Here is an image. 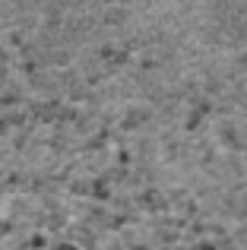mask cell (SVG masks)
Listing matches in <instances>:
<instances>
[{
  "instance_id": "cell-1",
  "label": "cell",
  "mask_w": 247,
  "mask_h": 250,
  "mask_svg": "<svg viewBox=\"0 0 247 250\" xmlns=\"http://www.w3.org/2000/svg\"><path fill=\"white\" fill-rule=\"evenodd\" d=\"M54 250H80V247H76V244H57Z\"/></svg>"
}]
</instances>
